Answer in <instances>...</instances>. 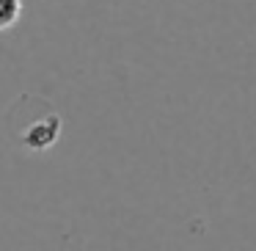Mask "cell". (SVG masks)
<instances>
[{"label": "cell", "mask_w": 256, "mask_h": 251, "mask_svg": "<svg viewBox=\"0 0 256 251\" xmlns=\"http://www.w3.org/2000/svg\"><path fill=\"white\" fill-rule=\"evenodd\" d=\"M61 116H58L52 108H44V111L39 113V116H34L30 122L20 124V144L25 146L28 152H47L52 149V146L58 144V138H61Z\"/></svg>", "instance_id": "1"}, {"label": "cell", "mask_w": 256, "mask_h": 251, "mask_svg": "<svg viewBox=\"0 0 256 251\" xmlns=\"http://www.w3.org/2000/svg\"><path fill=\"white\" fill-rule=\"evenodd\" d=\"M22 0H0V31H8L20 23Z\"/></svg>", "instance_id": "2"}]
</instances>
